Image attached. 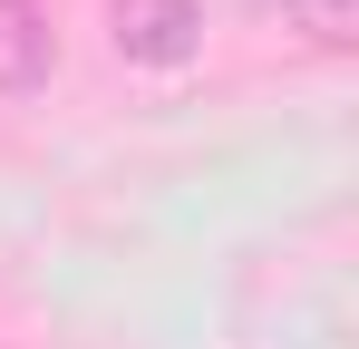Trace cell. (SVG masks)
I'll use <instances>...</instances> for the list:
<instances>
[{
	"label": "cell",
	"instance_id": "obj_1",
	"mask_svg": "<svg viewBox=\"0 0 359 349\" xmlns=\"http://www.w3.org/2000/svg\"><path fill=\"white\" fill-rule=\"evenodd\" d=\"M107 49L126 68H184L204 49V0H107Z\"/></svg>",
	"mask_w": 359,
	"mask_h": 349
},
{
	"label": "cell",
	"instance_id": "obj_3",
	"mask_svg": "<svg viewBox=\"0 0 359 349\" xmlns=\"http://www.w3.org/2000/svg\"><path fill=\"white\" fill-rule=\"evenodd\" d=\"M262 20H282L292 39H311V49H350V10L359 0H252Z\"/></svg>",
	"mask_w": 359,
	"mask_h": 349
},
{
	"label": "cell",
	"instance_id": "obj_2",
	"mask_svg": "<svg viewBox=\"0 0 359 349\" xmlns=\"http://www.w3.org/2000/svg\"><path fill=\"white\" fill-rule=\"evenodd\" d=\"M59 78V20L49 0H0V97H39Z\"/></svg>",
	"mask_w": 359,
	"mask_h": 349
}]
</instances>
